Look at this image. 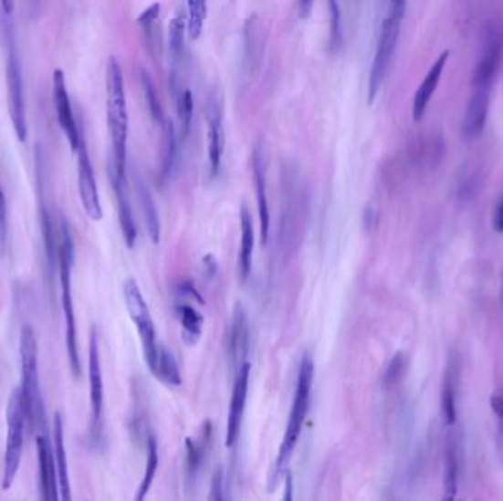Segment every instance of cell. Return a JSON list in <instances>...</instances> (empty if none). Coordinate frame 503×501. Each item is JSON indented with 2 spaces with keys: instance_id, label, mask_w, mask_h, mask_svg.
Listing matches in <instances>:
<instances>
[{
  "instance_id": "ee69618b",
  "label": "cell",
  "mask_w": 503,
  "mask_h": 501,
  "mask_svg": "<svg viewBox=\"0 0 503 501\" xmlns=\"http://www.w3.org/2000/svg\"><path fill=\"white\" fill-rule=\"evenodd\" d=\"M493 230L496 233L503 234V196L496 204L495 214H493Z\"/></svg>"
},
{
  "instance_id": "ba28073f",
  "label": "cell",
  "mask_w": 503,
  "mask_h": 501,
  "mask_svg": "<svg viewBox=\"0 0 503 501\" xmlns=\"http://www.w3.org/2000/svg\"><path fill=\"white\" fill-rule=\"evenodd\" d=\"M124 300L130 318L136 325L137 332L141 336L144 360L149 365L155 359L161 343L156 339L155 325L149 312L148 303L144 300L141 287L132 278L125 281Z\"/></svg>"
},
{
  "instance_id": "9c48e42d",
  "label": "cell",
  "mask_w": 503,
  "mask_h": 501,
  "mask_svg": "<svg viewBox=\"0 0 503 501\" xmlns=\"http://www.w3.org/2000/svg\"><path fill=\"white\" fill-rule=\"evenodd\" d=\"M52 95L58 124H59L62 132H64L65 137L68 140L71 151L76 153L79 143H81V139H83V132H81L79 124H77L76 115H74V110H72L68 89H67V81H65V74L61 68H57L53 71Z\"/></svg>"
},
{
  "instance_id": "d590c367",
  "label": "cell",
  "mask_w": 503,
  "mask_h": 501,
  "mask_svg": "<svg viewBox=\"0 0 503 501\" xmlns=\"http://www.w3.org/2000/svg\"><path fill=\"white\" fill-rule=\"evenodd\" d=\"M330 9V47L333 52L341 49L343 45V26L339 0H329Z\"/></svg>"
},
{
  "instance_id": "7c38bea8",
  "label": "cell",
  "mask_w": 503,
  "mask_h": 501,
  "mask_svg": "<svg viewBox=\"0 0 503 501\" xmlns=\"http://www.w3.org/2000/svg\"><path fill=\"white\" fill-rule=\"evenodd\" d=\"M249 377L250 365L249 362H245L237 370L230 409H228L227 430H225V445L227 447H235L238 435H240V430H242L243 413H245L247 391H249Z\"/></svg>"
},
{
  "instance_id": "60d3db41",
  "label": "cell",
  "mask_w": 503,
  "mask_h": 501,
  "mask_svg": "<svg viewBox=\"0 0 503 501\" xmlns=\"http://www.w3.org/2000/svg\"><path fill=\"white\" fill-rule=\"evenodd\" d=\"M490 407L495 412L496 419H498V428H499V435L503 440V396L502 394H493L490 397Z\"/></svg>"
},
{
  "instance_id": "74e56055",
  "label": "cell",
  "mask_w": 503,
  "mask_h": 501,
  "mask_svg": "<svg viewBox=\"0 0 503 501\" xmlns=\"http://www.w3.org/2000/svg\"><path fill=\"white\" fill-rule=\"evenodd\" d=\"M6 238H8V208L6 199L0 185V255L6 249Z\"/></svg>"
},
{
  "instance_id": "30bf717a",
  "label": "cell",
  "mask_w": 503,
  "mask_h": 501,
  "mask_svg": "<svg viewBox=\"0 0 503 501\" xmlns=\"http://www.w3.org/2000/svg\"><path fill=\"white\" fill-rule=\"evenodd\" d=\"M77 175H79V199L83 204L84 211L91 221H100L103 216L102 204L99 197L98 183H96L95 170L91 165L86 140L81 139L77 149Z\"/></svg>"
},
{
  "instance_id": "f35d334b",
  "label": "cell",
  "mask_w": 503,
  "mask_h": 501,
  "mask_svg": "<svg viewBox=\"0 0 503 501\" xmlns=\"http://www.w3.org/2000/svg\"><path fill=\"white\" fill-rule=\"evenodd\" d=\"M161 14V4L151 5L146 11L141 12V16L137 18V24L143 28L146 33L152 30V26H155L156 19L159 18Z\"/></svg>"
},
{
  "instance_id": "f546056e",
  "label": "cell",
  "mask_w": 503,
  "mask_h": 501,
  "mask_svg": "<svg viewBox=\"0 0 503 501\" xmlns=\"http://www.w3.org/2000/svg\"><path fill=\"white\" fill-rule=\"evenodd\" d=\"M454 363H449L442 390V412L446 425L456 423L458 411H456V375H455Z\"/></svg>"
},
{
  "instance_id": "bcb514c9",
  "label": "cell",
  "mask_w": 503,
  "mask_h": 501,
  "mask_svg": "<svg viewBox=\"0 0 503 501\" xmlns=\"http://www.w3.org/2000/svg\"><path fill=\"white\" fill-rule=\"evenodd\" d=\"M315 0H298V12L302 19L308 18L314 8Z\"/></svg>"
},
{
  "instance_id": "277c9868",
  "label": "cell",
  "mask_w": 503,
  "mask_h": 501,
  "mask_svg": "<svg viewBox=\"0 0 503 501\" xmlns=\"http://www.w3.org/2000/svg\"><path fill=\"white\" fill-rule=\"evenodd\" d=\"M72 262H74V245H72L71 231L68 224L62 221L61 243L58 247V264H59V277H61L59 279H61L62 310L65 318V344L68 351L72 375L79 378L81 372V362H79V343H77L74 298H72Z\"/></svg>"
},
{
  "instance_id": "5bb4252c",
  "label": "cell",
  "mask_w": 503,
  "mask_h": 501,
  "mask_svg": "<svg viewBox=\"0 0 503 501\" xmlns=\"http://www.w3.org/2000/svg\"><path fill=\"white\" fill-rule=\"evenodd\" d=\"M208 120V159L212 177H216L221 170L224 155L223 105L220 98L211 95L206 105Z\"/></svg>"
},
{
  "instance_id": "484cf974",
  "label": "cell",
  "mask_w": 503,
  "mask_h": 501,
  "mask_svg": "<svg viewBox=\"0 0 503 501\" xmlns=\"http://www.w3.org/2000/svg\"><path fill=\"white\" fill-rule=\"evenodd\" d=\"M175 312H177L180 324H182L183 339L189 346H194L201 339L204 322V317L194 309V306L187 305L185 302L178 303L175 306Z\"/></svg>"
},
{
  "instance_id": "e0dca14e",
  "label": "cell",
  "mask_w": 503,
  "mask_h": 501,
  "mask_svg": "<svg viewBox=\"0 0 503 501\" xmlns=\"http://www.w3.org/2000/svg\"><path fill=\"white\" fill-rule=\"evenodd\" d=\"M449 55V50L440 53V57L435 59V64L432 65V68L428 69L427 76L424 77L420 87L416 89L413 103L414 121L420 122L424 115H425L428 103H430L433 95H435L437 87H439L440 78H442Z\"/></svg>"
},
{
  "instance_id": "1f68e13d",
  "label": "cell",
  "mask_w": 503,
  "mask_h": 501,
  "mask_svg": "<svg viewBox=\"0 0 503 501\" xmlns=\"http://www.w3.org/2000/svg\"><path fill=\"white\" fill-rule=\"evenodd\" d=\"M159 466L158 443L153 435L148 437V462H146V471H144L143 479L137 491L136 500L141 501L148 496L151 490L152 483L155 479L156 471Z\"/></svg>"
},
{
  "instance_id": "6da1fadb",
  "label": "cell",
  "mask_w": 503,
  "mask_h": 501,
  "mask_svg": "<svg viewBox=\"0 0 503 501\" xmlns=\"http://www.w3.org/2000/svg\"><path fill=\"white\" fill-rule=\"evenodd\" d=\"M106 120L112 143L110 173L127 180V140H129V110L125 98L124 74L117 57H110L106 65Z\"/></svg>"
},
{
  "instance_id": "7bdbcfd3",
  "label": "cell",
  "mask_w": 503,
  "mask_h": 501,
  "mask_svg": "<svg viewBox=\"0 0 503 501\" xmlns=\"http://www.w3.org/2000/svg\"><path fill=\"white\" fill-rule=\"evenodd\" d=\"M406 4H408V0H390L387 14L397 16V18H405Z\"/></svg>"
},
{
  "instance_id": "f1b7e54d",
  "label": "cell",
  "mask_w": 503,
  "mask_h": 501,
  "mask_svg": "<svg viewBox=\"0 0 503 501\" xmlns=\"http://www.w3.org/2000/svg\"><path fill=\"white\" fill-rule=\"evenodd\" d=\"M185 33H187V12H184L183 6H178L168 28V47L174 61H178L184 52Z\"/></svg>"
},
{
  "instance_id": "4316f807",
  "label": "cell",
  "mask_w": 503,
  "mask_h": 501,
  "mask_svg": "<svg viewBox=\"0 0 503 501\" xmlns=\"http://www.w3.org/2000/svg\"><path fill=\"white\" fill-rule=\"evenodd\" d=\"M459 459L458 445L454 438H449L445 452V478H443V488H445V500H454L458 494L459 485Z\"/></svg>"
},
{
  "instance_id": "d6986e66",
  "label": "cell",
  "mask_w": 503,
  "mask_h": 501,
  "mask_svg": "<svg viewBox=\"0 0 503 501\" xmlns=\"http://www.w3.org/2000/svg\"><path fill=\"white\" fill-rule=\"evenodd\" d=\"M53 459L57 466L58 485L61 500H71V485H69L68 460L65 452L64 421L59 412L53 416Z\"/></svg>"
},
{
  "instance_id": "7a4b0ae2",
  "label": "cell",
  "mask_w": 503,
  "mask_h": 501,
  "mask_svg": "<svg viewBox=\"0 0 503 501\" xmlns=\"http://www.w3.org/2000/svg\"><path fill=\"white\" fill-rule=\"evenodd\" d=\"M312 382H314V362L309 355H305L300 360L299 372H298V382H296L295 399L291 404L290 416H288V426L281 441L278 456H277L274 472L276 476H280L284 467L288 466L291 454L295 452L303 425L307 421L308 411H309L310 392H312Z\"/></svg>"
},
{
  "instance_id": "e575fe53",
  "label": "cell",
  "mask_w": 503,
  "mask_h": 501,
  "mask_svg": "<svg viewBox=\"0 0 503 501\" xmlns=\"http://www.w3.org/2000/svg\"><path fill=\"white\" fill-rule=\"evenodd\" d=\"M141 83L143 87L144 99L149 106V112H151L152 118L158 122L159 125H162L167 118L163 117L162 106L159 102L158 93H156L155 84L152 81L151 76L148 72L141 71Z\"/></svg>"
},
{
  "instance_id": "8992f818",
  "label": "cell",
  "mask_w": 503,
  "mask_h": 501,
  "mask_svg": "<svg viewBox=\"0 0 503 501\" xmlns=\"http://www.w3.org/2000/svg\"><path fill=\"white\" fill-rule=\"evenodd\" d=\"M6 40V86H8L9 117L16 130V139L26 143L28 137L26 125V99H24V79L21 57L16 49V38L11 24H5Z\"/></svg>"
},
{
  "instance_id": "d4e9b609",
  "label": "cell",
  "mask_w": 503,
  "mask_h": 501,
  "mask_svg": "<svg viewBox=\"0 0 503 501\" xmlns=\"http://www.w3.org/2000/svg\"><path fill=\"white\" fill-rule=\"evenodd\" d=\"M136 190L139 202H141L144 225L148 228L149 237H151L153 245H158L161 242V221H159L153 197H152L148 185L144 184L143 178L141 175H136Z\"/></svg>"
},
{
  "instance_id": "83f0119b",
  "label": "cell",
  "mask_w": 503,
  "mask_h": 501,
  "mask_svg": "<svg viewBox=\"0 0 503 501\" xmlns=\"http://www.w3.org/2000/svg\"><path fill=\"white\" fill-rule=\"evenodd\" d=\"M245 53L250 69L261 62L264 53V35L257 16H252L245 24Z\"/></svg>"
},
{
  "instance_id": "c3c4849f",
  "label": "cell",
  "mask_w": 503,
  "mask_h": 501,
  "mask_svg": "<svg viewBox=\"0 0 503 501\" xmlns=\"http://www.w3.org/2000/svg\"><path fill=\"white\" fill-rule=\"evenodd\" d=\"M291 493H293V479H291L290 472H286V491H284V500L290 501Z\"/></svg>"
},
{
  "instance_id": "4fadbf2b",
  "label": "cell",
  "mask_w": 503,
  "mask_h": 501,
  "mask_svg": "<svg viewBox=\"0 0 503 501\" xmlns=\"http://www.w3.org/2000/svg\"><path fill=\"white\" fill-rule=\"evenodd\" d=\"M36 445H37L38 476H40V493L42 500L55 501L59 497L57 466L53 459V445L50 443L47 428L36 431Z\"/></svg>"
},
{
  "instance_id": "44dd1931",
  "label": "cell",
  "mask_w": 503,
  "mask_h": 501,
  "mask_svg": "<svg viewBox=\"0 0 503 501\" xmlns=\"http://www.w3.org/2000/svg\"><path fill=\"white\" fill-rule=\"evenodd\" d=\"M240 249H238L237 274L242 283H246L252 272V256H254L255 234L254 223L249 209L243 204L240 211Z\"/></svg>"
},
{
  "instance_id": "ffe728a7",
  "label": "cell",
  "mask_w": 503,
  "mask_h": 501,
  "mask_svg": "<svg viewBox=\"0 0 503 501\" xmlns=\"http://www.w3.org/2000/svg\"><path fill=\"white\" fill-rule=\"evenodd\" d=\"M254 182L257 189V215H259V233L262 245L268 243L269 237V206L267 196V180H265L264 156L259 147L254 151Z\"/></svg>"
},
{
  "instance_id": "8fae6325",
  "label": "cell",
  "mask_w": 503,
  "mask_h": 501,
  "mask_svg": "<svg viewBox=\"0 0 503 501\" xmlns=\"http://www.w3.org/2000/svg\"><path fill=\"white\" fill-rule=\"evenodd\" d=\"M89 384H90L91 437L99 440L102 433L103 378L96 329H91L90 339H89Z\"/></svg>"
},
{
  "instance_id": "8d00e7d4",
  "label": "cell",
  "mask_w": 503,
  "mask_h": 501,
  "mask_svg": "<svg viewBox=\"0 0 503 501\" xmlns=\"http://www.w3.org/2000/svg\"><path fill=\"white\" fill-rule=\"evenodd\" d=\"M406 370H408V358L402 351H399L387 365L382 382L386 387H393V385L399 384L402 378L405 377Z\"/></svg>"
},
{
  "instance_id": "7dc6e473",
  "label": "cell",
  "mask_w": 503,
  "mask_h": 501,
  "mask_svg": "<svg viewBox=\"0 0 503 501\" xmlns=\"http://www.w3.org/2000/svg\"><path fill=\"white\" fill-rule=\"evenodd\" d=\"M16 0H0V9L5 16H11L16 11Z\"/></svg>"
},
{
  "instance_id": "cb8c5ba5",
  "label": "cell",
  "mask_w": 503,
  "mask_h": 501,
  "mask_svg": "<svg viewBox=\"0 0 503 501\" xmlns=\"http://www.w3.org/2000/svg\"><path fill=\"white\" fill-rule=\"evenodd\" d=\"M148 366L151 372L153 373V377L158 378L163 384L171 385V387L182 385V372L178 368L177 360H175L174 355L162 344L159 346L155 359Z\"/></svg>"
},
{
  "instance_id": "4dcf8cb0",
  "label": "cell",
  "mask_w": 503,
  "mask_h": 501,
  "mask_svg": "<svg viewBox=\"0 0 503 501\" xmlns=\"http://www.w3.org/2000/svg\"><path fill=\"white\" fill-rule=\"evenodd\" d=\"M208 16L206 0H187V35L192 40L201 37Z\"/></svg>"
},
{
  "instance_id": "f6af8a7d",
  "label": "cell",
  "mask_w": 503,
  "mask_h": 501,
  "mask_svg": "<svg viewBox=\"0 0 503 501\" xmlns=\"http://www.w3.org/2000/svg\"><path fill=\"white\" fill-rule=\"evenodd\" d=\"M216 269H218V264H216V260L214 259L212 255H208V256L204 257V276L208 277V278H214L216 274Z\"/></svg>"
},
{
  "instance_id": "7402d4cb",
  "label": "cell",
  "mask_w": 503,
  "mask_h": 501,
  "mask_svg": "<svg viewBox=\"0 0 503 501\" xmlns=\"http://www.w3.org/2000/svg\"><path fill=\"white\" fill-rule=\"evenodd\" d=\"M110 183L112 189L117 197L118 218H120V225H121L122 235H124L125 243L130 249L134 247L137 240V226L132 216L131 204H130L129 196H127V180L115 177L114 173H110Z\"/></svg>"
},
{
  "instance_id": "52a82bcc",
  "label": "cell",
  "mask_w": 503,
  "mask_h": 501,
  "mask_svg": "<svg viewBox=\"0 0 503 501\" xmlns=\"http://www.w3.org/2000/svg\"><path fill=\"white\" fill-rule=\"evenodd\" d=\"M402 21L397 16H389L382 19L380 28L379 42L375 47L374 59L371 65L370 78H368V103L372 105L382 90V83L386 79L390 64L393 61L396 52L399 35H401Z\"/></svg>"
},
{
  "instance_id": "d6a6232c",
  "label": "cell",
  "mask_w": 503,
  "mask_h": 501,
  "mask_svg": "<svg viewBox=\"0 0 503 501\" xmlns=\"http://www.w3.org/2000/svg\"><path fill=\"white\" fill-rule=\"evenodd\" d=\"M209 435H211V425L206 423V430H204L201 440H192L187 438L185 447H187V471L190 476L196 475L199 471L202 462H204V453H206V445L209 444Z\"/></svg>"
},
{
  "instance_id": "5b68a950",
  "label": "cell",
  "mask_w": 503,
  "mask_h": 501,
  "mask_svg": "<svg viewBox=\"0 0 503 501\" xmlns=\"http://www.w3.org/2000/svg\"><path fill=\"white\" fill-rule=\"evenodd\" d=\"M26 412L23 391L16 389L9 396L6 406V445H5L4 479L2 488L8 491L16 481L19 464L23 459L24 433H26Z\"/></svg>"
},
{
  "instance_id": "ab89813d",
  "label": "cell",
  "mask_w": 503,
  "mask_h": 501,
  "mask_svg": "<svg viewBox=\"0 0 503 501\" xmlns=\"http://www.w3.org/2000/svg\"><path fill=\"white\" fill-rule=\"evenodd\" d=\"M177 294L182 296L183 298H189V300H196L199 305H204V298H202L199 291L196 290V287L192 281H180L177 286Z\"/></svg>"
},
{
  "instance_id": "681fc988",
  "label": "cell",
  "mask_w": 503,
  "mask_h": 501,
  "mask_svg": "<svg viewBox=\"0 0 503 501\" xmlns=\"http://www.w3.org/2000/svg\"><path fill=\"white\" fill-rule=\"evenodd\" d=\"M38 5H40V0H30L31 14L37 12Z\"/></svg>"
},
{
  "instance_id": "ac0fdd59",
  "label": "cell",
  "mask_w": 503,
  "mask_h": 501,
  "mask_svg": "<svg viewBox=\"0 0 503 501\" xmlns=\"http://www.w3.org/2000/svg\"><path fill=\"white\" fill-rule=\"evenodd\" d=\"M249 320L243 306L237 305L235 308V315L231 320L230 332H228V356H230L233 366H240L246 362L247 351H249Z\"/></svg>"
},
{
  "instance_id": "b9f144b4",
  "label": "cell",
  "mask_w": 503,
  "mask_h": 501,
  "mask_svg": "<svg viewBox=\"0 0 503 501\" xmlns=\"http://www.w3.org/2000/svg\"><path fill=\"white\" fill-rule=\"evenodd\" d=\"M224 474L223 469H218L214 474V478H212L211 485V500H223V491H224Z\"/></svg>"
},
{
  "instance_id": "2e32d148",
  "label": "cell",
  "mask_w": 503,
  "mask_h": 501,
  "mask_svg": "<svg viewBox=\"0 0 503 501\" xmlns=\"http://www.w3.org/2000/svg\"><path fill=\"white\" fill-rule=\"evenodd\" d=\"M490 90L473 87V95L466 103V113L462 120V134L466 140H476L485 131L487 122Z\"/></svg>"
},
{
  "instance_id": "836d02e7",
  "label": "cell",
  "mask_w": 503,
  "mask_h": 501,
  "mask_svg": "<svg viewBox=\"0 0 503 501\" xmlns=\"http://www.w3.org/2000/svg\"><path fill=\"white\" fill-rule=\"evenodd\" d=\"M194 108V95H192V91L189 89H185L183 93L177 96L178 132H180V140L182 141L187 139L190 129H192Z\"/></svg>"
},
{
  "instance_id": "9a60e30c",
  "label": "cell",
  "mask_w": 503,
  "mask_h": 501,
  "mask_svg": "<svg viewBox=\"0 0 503 501\" xmlns=\"http://www.w3.org/2000/svg\"><path fill=\"white\" fill-rule=\"evenodd\" d=\"M503 53V35L500 31L492 30L487 36L485 52L481 57L473 77V87L481 89H492L495 83L496 74L499 69L500 59Z\"/></svg>"
},
{
  "instance_id": "3957f363",
  "label": "cell",
  "mask_w": 503,
  "mask_h": 501,
  "mask_svg": "<svg viewBox=\"0 0 503 501\" xmlns=\"http://www.w3.org/2000/svg\"><path fill=\"white\" fill-rule=\"evenodd\" d=\"M21 356V391L26 404V421L36 431L47 428L46 425L45 403H43L40 378H38L37 339L35 329L26 325L19 339Z\"/></svg>"
},
{
  "instance_id": "603a6c76",
  "label": "cell",
  "mask_w": 503,
  "mask_h": 501,
  "mask_svg": "<svg viewBox=\"0 0 503 501\" xmlns=\"http://www.w3.org/2000/svg\"><path fill=\"white\" fill-rule=\"evenodd\" d=\"M161 127H162V144H161L158 178L161 184H165L170 180L171 173L174 171L178 137L174 122L168 120V118Z\"/></svg>"
}]
</instances>
